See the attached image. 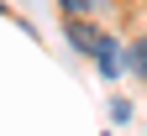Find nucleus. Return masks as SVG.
Segmentation results:
<instances>
[{
	"label": "nucleus",
	"instance_id": "5",
	"mask_svg": "<svg viewBox=\"0 0 147 136\" xmlns=\"http://www.w3.org/2000/svg\"><path fill=\"white\" fill-rule=\"evenodd\" d=\"M110 121H116V126L131 121V105H126V100H110Z\"/></svg>",
	"mask_w": 147,
	"mask_h": 136
},
{
	"label": "nucleus",
	"instance_id": "4",
	"mask_svg": "<svg viewBox=\"0 0 147 136\" xmlns=\"http://www.w3.org/2000/svg\"><path fill=\"white\" fill-rule=\"evenodd\" d=\"M58 5H63L68 16H89V11H95V0H58Z\"/></svg>",
	"mask_w": 147,
	"mask_h": 136
},
{
	"label": "nucleus",
	"instance_id": "3",
	"mask_svg": "<svg viewBox=\"0 0 147 136\" xmlns=\"http://www.w3.org/2000/svg\"><path fill=\"white\" fill-rule=\"evenodd\" d=\"M131 68H137V79H147V42H131Z\"/></svg>",
	"mask_w": 147,
	"mask_h": 136
},
{
	"label": "nucleus",
	"instance_id": "1",
	"mask_svg": "<svg viewBox=\"0 0 147 136\" xmlns=\"http://www.w3.org/2000/svg\"><path fill=\"white\" fill-rule=\"evenodd\" d=\"M95 63H100V73H105V79H121V73L131 68V52H121V42H116V37H100V42H95Z\"/></svg>",
	"mask_w": 147,
	"mask_h": 136
},
{
	"label": "nucleus",
	"instance_id": "2",
	"mask_svg": "<svg viewBox=\"0 0 147 136\" xmlns=\"http://www.w3.org/2000/svg\"><path fill=\"white\" fill-rule=\"evenodd\" d=\"M68 42L79 47V52H95V42H100V31H89L79 16H68Z\"/></svg>",
	"mask_w": 147,
	"mask_h": 136
}]
</instances>
